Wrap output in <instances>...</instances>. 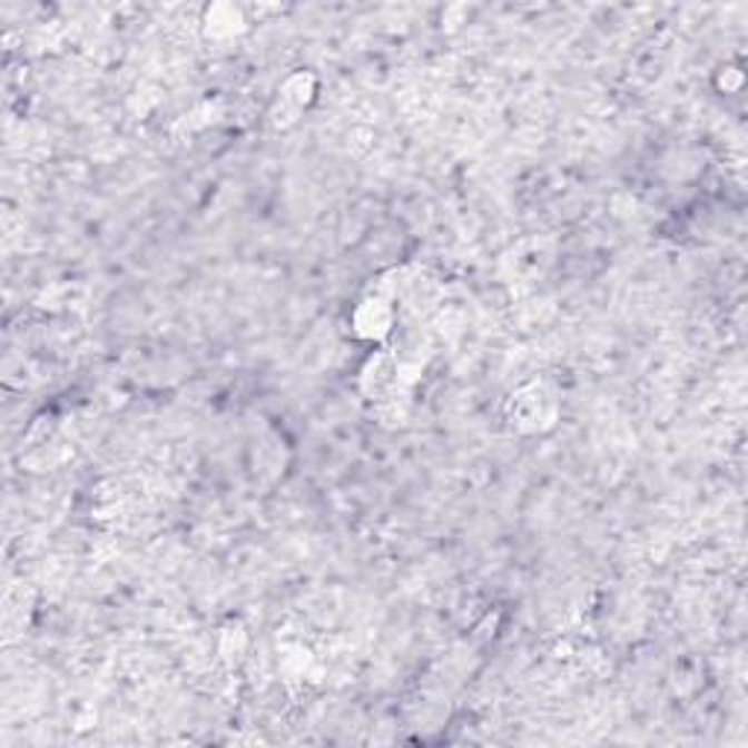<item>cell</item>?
Instances as JSON below:
<instances>
[{
    "instance_id": "7a4b0ae2",
    "label": "cell",
    "mask_w": 748,
    "mask_h": 748,
    "mask_svg": "<svg viewBox=\"0 0 748 748\" xmlns=\"http://www.w3.org/2000/svg\"><path fill=\"white\" fill-rule=\"evenodd\" d=\"M512 419L521 430H544L553 424L555 419V401L547 395L541 386H530V390L518 392L512 401Z\"/></svg>"
},
{
    "instance_id": "6da1fadb",
    "label": "cell",
    "mask_w": 748,
    "mask_h": 748,
    "mask_svg": "<svg viewBox=\"0 0 748 748\" xmlns=\"http://www.w3.org/2000/svg\"><path fill=\"white\" fill-rule=\"evenodd\" d=\"M392 293H374V296L363 298L360 307L354 311V331L363 339H383L392 334L395 325V311H392Z\"/></svg>"
}]
</instances>
